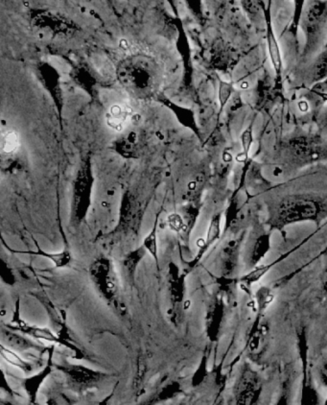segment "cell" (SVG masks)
Listing matches in <instances>:
<instances>
[{
	"label": "cell",
	"instance_id": "cell-1",
	"mask_svg": "<svg viewBox=\"0 0 327 405\" xmlns=\"http://www.w3.org/2000/svg\"><path fill=\"white\" fill-rule=\"evenodd\" d=\"M321 211L319 202L314 200H285L279 205L272 226L273 228L282 229L297 222L315 220L318 218Z\"/></svg>",
	"mask_w": 327,
	"mask_h": 405
},
{
	"label": "cell",
	"instance_id": "cell-2",
	"mask_svg": "<svg viewBox=\"0 0 327 405\" xmlns=\"http://www.w3.org/2000/svg\"><path fill=\"white\" fill-rule=\"evenodd\" d=\"M89 277L102 296L109 302L116 304L119 282L116 268L111 258H96L89 267Z\"/></svg>",
	"mask_w": 327,
	"mask_h": 405
},
{
	"label": "cell",
	"instance_id": "cell-3",
	"mask_svg": "<svg viewBox=\"0 0 327 405\" xmlns=\"http://www.w3.org/2000/svg\"><path fill=\"white\" fill-rule=\"evenodd\" d=\"M261 382L255 371L244 368L234 389L236 405H255L260 397Z\"/></svg>",
	"mask_w": 327,
	"mask_h": 405
},
{
	"label": "cell",
	"instance_id": "cell-4",
	"mask_svg": "<svg viewBox=\"0 0 327 405\" xmlns=\"http://www.w3.org/2000/svg\"><path fill=\"white\" fill-rule=\"evenodd\" d=\"M12 323L14 324V326H10V324L7 326V328L11 329V331H18L19 333L30 336V338L41 339V340L48 341V342L62 344L63 345V341L60 336L56 335L50 329L31 326V324H26L21 318V314H19V300L17 302L16 311H14Z\"/></svg>",
	"mask_w": 327,
	"mask_h": 405
},
{
	"label": "cell",
	"instance_id": "cell-5",
	"mask_svg": "<svg viewBox=\"0 0 327 405\" xmlns=\"http://www.w3.org/2000/svg\"><path fill=\"white\" fill-rule=\"evenodd\" d=\"M168 275H169V290L171 302L173 304V311L177 314L178 309L184 302L185 296V279L187 273H182L173 261L168 266ZM174 314V316H176Z\"/></svg>",
	"mask_w": 327,
	"mask_h": 405
},
{
	"label": "cell",
	"instance_id": "cell-6",
	"mask_svg": "<svg viewBox=\"0 0 327 405\" xmlns=\"http://www.w3.org/2000/svg\"><path fill=\"white\" fill-rule=\"evenodd\" d=\"M35 243L36 251H19L14 250V249L10 248L9 246L5 245L7 250L14 253H21V255H30V256H39V257H43L48 258L53 263L56 269H65V268L70 267L73 262L72 253L68 249H65L62 252L59 253H48L43 251V249L39 246L38 242L34 238H31Z\"/></svg>",
	"mask_w": 327,
	"mask_h": 405
},
{
	"label": "cell",
	"instance_id": "cell-7",
	"mask_svg": "<svg viewBox=\"0 0 327 405\" xmlns=\"http://www.w3.org/2000/svg\"><path fill=\"white\" fill-rule=\"evenodd\" d=\"M134 116L135 114L131 106L125 103H117L112 105L109 108L108 113L105 116V119H106L107 125L112 130L122 132L125 130L131 121H133Z\"/></svg>",
	"mask_w": 327,
	"mask_h": 405
},
{
	"label": "cell",
	"instance_id": "cell-8",
	"mask_svg": "<svg viewBox=\"0 0 327 405\" xmlns=\"http://www.w3.org/2000/svg\"><path fill=\"white\" fill-rule=\"evenodd\" d=\"M220 236H221V214H217V216L212 218L211 225H209V230H207L206 238L202 239V243H198L199 251H198L197 256L194 260L191 262H189L190 270L194 269L196 267L198 263L206 255L209 248L218 240Z\"/></svg>",
	"mask_w": 327,
	"mask_h": 405
},
{
	"label": "cell",
	"instance_id": "cell-9",
	"mask_svg": "<svg viewBox=\"0 0 327 405\" xmlns=\"http://www.w3.org/2000/svg\"><path fill=\"white\" fill-rule=\"evenodd\" d=\"M62 368L68 378L78 386H89V385L94 384L106 377L101 373L95 372V371L87 369L82 366L73 365Z\"/></svg>",
	"mask_w": 327,
	"mask_h": 405
},
{
	"label": "cell",
	"instance_id": "cell-10",
	"mask_svg": "<svg viewBox=\"0 0 327 405\" xmlns=\"http://www.w3.org/2000/svg\"><path fill=\"white\" fill-rule=\"evenodd\" d=\"M312 236H313V234H311L308 238L304 239V241H302L296 248L289 251V252L285 253V255H282V257L278 258L277 260H273V262L269 263V264L256 266V267L253 268L250 273H248V274L244 276L243 278H241V282H243L244 284L248 285V287H251V284L260 282V280L262 279V278L264 277V276L267 274L273 267H275L278 263L282 262V260H286L293 252H296L300 246L304 245V243L307 242L308 239L312 238Z\"/></svg>",
	"mask_w": 327,
	"mask_h": 405
},
{
	"label": "cell",
	"instance_id": "cell-11",
	"mask_svg": "<svg viewBox=\"0 0 327 405\" xmlns=\"http://www.w3.org/2000/svg\"><path fill=\"white\" fill-rule=\"evenodd\" d=\"M224 315V304L222 299H217L211 307L207 319V333L211 340H215L218 336L220 326Z\"/></svg>",
	"mask_w": 327,
	"mask_h": 405
},
{
	"label": "cell",
	"instance_id": "cell-12",
	"mask_svg": "<svg viewBox=\"0 0 327 405\" xmlns=\"http://www.w3.org/2000/svg\"><path fill=\"white\" fill-rule=\"evenodd\" d=\"M267 41L268 50H269V54L273 70H275V74L277 77L282 76V59L280 54L279 48L277 39H275V33H273L272 25H271L270 18L267 21Z\"/></svg>",
	"mask_w": 327,
	"mask_h": 405
},
{
	"label": "cell",
	"instance_id": "cell-13",
	"mask_svg": "<svg viewBox=\"0 0 327 405\" xmlns=\"http://www.w3.org/2000/svg\"><path fill=\"white\" fill-rule=\"evenodd\" d=\"M147 253V251H146L145 248L141 245L140 247L129 253L128 255L126 256V258H124L122 264H123L124 271H125L127 278H128V280H130V282H134V280H135L138 266L139 265V263L141 262V260L146 257Z\"/></svg>",
	"mask_w": 327,
	"mask_h": 405
},
{
	"label": "cell",
	"instance_id": "cell-14",
	"mask_svg": "<svg viewBox=\"0 0 327 405\" xmlns=\"http://www.w3.org/2000/svg\"><path fill=\"white\" fill-rule=\"evenodd\" d=\"M270 248L271 238L269 234H263L257 238L250 251V257H249L248 261L251 267H256V265L265 257Z\"/></svg>",
	"mask_w": 327,
	"mask_h": 405
},
{
	"label": "cell",
	"instance_id": "cell-15",
	"mask_svg": "<svg viewBox=\"0 0 327 405\" xmlns=\"http://www.w3.org/2000/svg\"><path fill=\"white\" fill-rule=\"evenodd\" d=\"M21 145V138L18 132L10 129L2 132L1 151L5 155H12L16 153Z\"/></svg>",
	"mask_w": 327,
	"mask_h": 405
},
{
	"label": "cell",
	"instance_id": "cell-16",
	"mask_svg": "<svg viewBox=\"0 0 327 405\" xmlns=\"http://www.w3.org/2000/svg\"><path fill=\"white\" fill-rule=\"evenodd\" d=\"M180 393V386L178 382H172L170 384L166 385L162 387L160 391L156 393L155 395L151 399H149L147 402H144L141 405H155L160 404L166 399H170V397H175L176 395Z\"/></svg>",
	"mask_w": 327,
	"mask_h": 405
},
{
	"label": "cell",
	"instance_id": "cell-17",
	"mask_svg": "<svg viewBox=\"0 0 327 405\" xmlns=\"http://www.w3.org/2000/svg\"><path fill=\"white\" fill-rule=\"evenodd\" d=\"M143 246L150 253L155 260L158 269H160V260H158V219L156 220L152 230L148 233L147 236L143 239Z\"/></svg>",
	"mask_w": 327,
	"mask_h": 405
},
{
	"label": "cell",
	"instance_id": "cell-18",
	"mask_svg": "<svg viewBox=\"0 0 327 405\" xmlns=\"http://www.w3.org/2000/svg\"><path fill=\"white\" fill-rule=\"evenodd\" d=\"M2 334H3V338L6 339L7 343L9 344L8 346L14 350L28 351L36 348L33 343L19 334L11 333L10 331H7L6 329H3Z\"/></svg>",
	"mask_w": 327,
	"mask_h": 405
},
{
	"label": "cell",
	"instance_id": "cell-19",
	"mask_svg": "<svg viewBox=\"0 0 327 405\" xmlns=\"http://www.w3.org/2000/svg\"><path fill=\"white\" fill-rule=\"evenodd\" d=\"M1 355L7 362L11 365L16 366L19 369L25 371V372H29L32 369L30 363L21 357L16 351L11 350L8 347H5L4 345H1Z\"/></svg>",
	"mask_w": 327,
	"mask_h": 405
},
{
	"label": "cell",
	"instance_id": "cell-20",
	"mask_svg": "<svg viewBox=\"0 0 327 405\" xmlns=\"http://www.w3.org/2000/svg\"><path fill=\"white\" fill-rule=\"evenodd\" d=\"M168 227L173 233L180 234L187 233L189 236V228L184 219L179 214H171L167 219Z\"/></svg>",
	"mask_w": 327,
	"mask_h": 405
},
{
	"label": "cell",
	"instance_id": "cell-21",
	"mask_svg": "<svg viewBox=\"0 0 327 405\" xmlns=\"http://www.w3.org/2000/svg\"><path fill=\"white\" fill-rule=\"evenodd\" d=\"M326 6L324 2L316 1L310 7L308 13H307V21L310 24L318 23L324 14H326Z\"/></svg>",
	"mask_w": 327,
	"mask_h": 405
},
{
	"label": "cell",
	"instance_id": "cell-22",
	"mask_svg": "<svg viewBox=\"0 0 327 405\" xmlns=\"http://www.w3.org/2000/svg\"><path fill=\"white\" fill-rule=\"evenodd\" d=\"M241 143H242L244 160H248L249 152H250L251 145H253V129L251 126L248 127L243 132L241 136Z\"/></svg>",
	"mask_w": 327,
	"mask_h": 405
},
{
	"label": "cell",
	"instance_id": "cell-23",
	"mask_svg": "<svg viewBox=\"0 0 327 405\" xmlns=\"http://www.w3.org/2000/svg\"><path fill=\"white\" fill-rule=\"evenodd\" d=\"M231 94V87L226 82H222L220 84L219 100L221 103V108H224V105L229 101Z\"/></svg>",
	"mask_w": 327,
	"mask_h": 405
},
{
	"label": "cell",
	"instance_id": "cell-24",
	"mask_svg": "<svg viewBox=\"0 0 327 405\" xmlns=\"http://www.w3.org/2000/svg\"><path fill=\"white\" fill-rule=\"evenodd\" d=\"M244 8L250 13H256L258 11V3L255 1H243Z\"/></svg>",
	"mask_w": 327,
	"mask_h": 405
},
{
	"label": "cell",
	"instance_id": "cell-25",
	"mask_svg": "<svg viewBox=\"0 0 327 405\" xmlns=\"http://www.w3.org/2000/svg\"><path fill=\"white\" fill-rule=\"evenodd\" d=\"M299 107L300 111H302V112L308 111V109H309L308 103H307V102H305V101L299 102Z\"/></svg>",
	"mask_w": 327,
	"mask_h": 405
},
{
	"label": "cell",
	"instance_id": "cell-26",
	"mask_svg": "<svg viewBox=\"0 0 327 405\" xmlns=\"http://www.w3.org/2000/svg\"><path fill=\"white\" fill-rule=\"evenodd\" d=\"M45 405H60V404H59L57 401H56V399H53V397H50V399H48V402H45Z\"/></svg>",
	"mask_w": 327,
	"mask_h": 405
},
{
	"label": "cell",
	"instance_id": "cell-27",
	"mask_svg": "<svg viewBox=\"0 0 327 405\" xmlns=\"http://www.w3.org/2000/svg\"><path fill=\"white\" fill-rule=\"evenodd\" d=\"M324 289H326V291L327 292V265L326 268V272H324Z\"/></svg>",
	"mask_w": 327,
	"mask_h": 405
},
{
	"label": "cell",
	"instance_id": "cell-28",
	"mask_svg": "<svg viewBox=\"0 0 327 405\" xmlns=\"http://www.w3.org/2000/svg\"><path fill=\"white\" fill-rule=\"evenodd\" d=\"M1 405H14V404H9V402H2Z\"/></svg>",
	"mask_w": 327,
	"mask_h": 405
},
{
	"label": "cell",
	"instance_id": "cell-29",
	"mask_svg": "<svg viewBox=\"0 0 327 405\" xmlns=\"http://www.w3.org/2000/svg\"><path fill=\"white\" fill-rule=\"evenodd\" d=\"M327 122V121H326Z\"/></svg>",
	"mask_w": 327,
	"mask_h": 405
}]
</instances>
